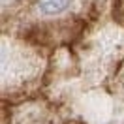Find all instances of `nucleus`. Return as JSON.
<instances>
[{"label":"nucleus","mask_w":124,"mask_h":124,"mask_svg":"<svg viewBox=\"0 0 124 124\" xmlns=\"http://www.w3.org/2000/svg\"><path fill=\"white\" fill-rule=\"evenodd\" d=\"M71 0H39V8L43 13H58L70 6Z\"/></svg>","instance_id":"obj_1"}]
</instances>
